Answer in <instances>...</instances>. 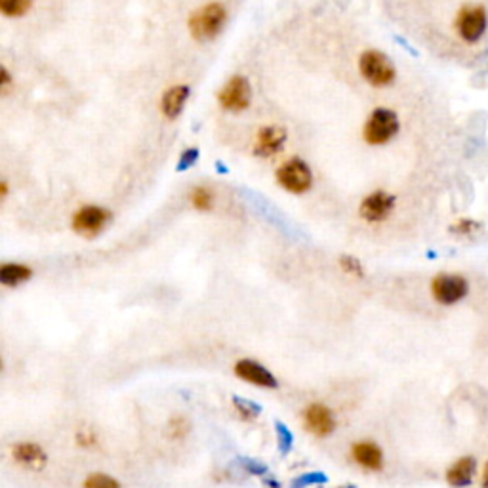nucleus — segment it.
<instances>
[{
	"instance_id": "3",
	"label": "nucleus",
	"mask_w": 488,
	"mask_h": 488,
	"mask_svg": "<svg viewBox=\"0 0 488 488\" xmlns=\"http://www.w3.org/2000/svg\"><path fill=\"white\" fill-rule=\"evenodd\" d=\"M454 27H456L458 37L462 38L464 42H479L482 38V35L487 33L488 27L487 10H484V6H481V4H467V6H462V10H460L456 16Z\"/></svg>"
},
{
	"instance_id": "11",
	"label": "nucleus",
	"mask_w": 488,
	"mask_h": 488,
	"mask_svg": "<svg viewBox=\"0 0 488 488\" xmlns=\"http://www.w3.org/2000/svg\"><path fill=\"white\" fill-rule=\"evenodd\" d=\"M303 421H305V427L310 429L315 437H328L332 435L334 429H336V420H334L332 410L321 402H313L310 407L305 408L303 412Z\"/></svg>"
},
{
	"instance_id": "20",
	"label": "nucleus",
	"mask_w": 488,
	"mask_h": 488,
	"mask_svg": "<svg viewBox=\"0 0 488 488\" xmlns=\"http://www.w3.org/2000/svg\"><path fill=\"white\" fill-rule=\"evenodd\" d=\"M233 404H235L237 412L241 414V418H244V420H248V421L256 420V418L261 414L260 404L254 401H248V399H244V397H239V395L233 397Z\"/></svg>"
},
{
	"instance_id": "32",
	"label": "nucleus",
	"mask_w": 488,
	"mask_h": 488,
	"mask_svg": "<svg viewBox=\"0 0 488 488\" xmlns=\"http://www.w3.org/2000/svg\"><path fill=\"white\" fill-rule=\"evenodd\" d=\"M266 484L267 487H271V488H280V482L273 481V479H266Z\"/></svg>"
},
{
	"instance_id": "23",
	"label": "nucleus",
	"mask_w": 488,
	"mask_h": 488,
	"mask_svg": "<svg viewBox=\"0 0 488 488\" xmlns=\"http://www.w3.org/2000/svg\"><path fill=\"white\" fill-rule=\"evenodd\" d=\"M189 429H191V426H189V421H187V418H183V416H174L172 420L168 421V435H170V439L174 441L186 439Z\"/></svg>"
},
{
	"instance_id": "4",
	"label": "nucleus",
	"mask_w": 488,
	"mask_h": 488,
	"mask_svg": "<svg viewBox=\"0 0 488 488\" xmlns=\"http://www.w3.org/2000/svg\"><path fill=\"white\" fill-rule=\"evenodd\" d=\"M399 126L401 124H399L397 113L385 109V107H380V109H374L366 120L363 136L370 145H383L397 136Z\"/></svg>"
},
{
	"instance_id": "7",
	"label": "nucleus",
	"mask_w": 488,
	"mask_h": 488,
	"mask_svg": "<svg viewBox=\"0 0 488 488\" xmlns=\"http://www.w3.org/2000/svg\"><path fill=\"white\" fill-rule=\"evenodd\" d=\"M217 101L225 111H244L252 101L250 82L244 76H233L231 81L225 82V86L222 88V92L217 96Z\"/></svg>"
},
{
	"instance_id": "16",
	"label": "nucleus",
	"mask_w": 488,
	"mask_h": 488,
	"mask_svg": "<svg viewBox=\"0 0 488 488\" xmlns=\"http://www.w3.org/2000/svg\"><path fill=\"white\" fill-rule=\"evenodd\" d=\"M189 98V88L179 84V86H172L170 90L164 92L161 99V109L164 113V117L176 118L181 113V109L186 107V101Z\"/></svg>"
},
{
	"instance_id": "1",
	"label": "nucleus",
	"mask_w": 488,
	"mask_h": 488,
	"mask_svg": "<svg viewBox=\"0 0 488 488\" xmlns=\"http://www.w3.org/2000/svg\"><path fill=\"white\" fill-rule=\"evenodd\" d=\"M227 19V12L220 2L206 4L189 18V31L197 40H210L222 31Z\"/></svg>"
},
{
	"instance_id": "28",
	"label": "nucleus",
	"mask_w": 488,
	"mask_h": 488,
	"mask_svg": "<svg viewBox=\"0 0 488 488\" xmlns=\"http://www.w3.org/2000/svg\"><path fill=\"white\" fill-rule=\"evenodd\" d=\"M76 443L81 446H93L96 445V435L90 429H81L76 433Z\"/></svg>"
},
{
	"instance_id": "30",
	"label": "nucleus",
	"mask_w": 488,
	"mask_h": 488,
	"mask_svg": "<svg viewBox=\"0 0 488 488\" xmlns=\"http://www.w3.org/2000/svg\"><path fill=\"white\" fill-rule=\"evenodd\" d=\"M8 88H10V74L6 69H2V93H6Z\"/></svg>"
},
{
	"instance_id": "6",
	"label": "nucleus",
	"mask_w": 488,
	"mask_h": 488,
	"mask_svg": "<svg viewBox=\"0 0 488 488\" xmlns=\"http://www.w3.org/2000/svg\"><path fill=\"white\" fill-rule=\"evenodd\" d=\"M277 181L290 193H305L313 186V174L311 168L302 159H290L277 170Z\"/></svg>"
},
{
	"instance_id": "26",
	"label": "nucleus",
	"mask_w": 488,
	"mask_h": 488,
	"mask_svg": "<svg viewBox=\"0 0 488 488\" xmlns=\"http://www.w3.org/2000/svg\"><path fill=\"white\" fill-rule=\"evenodd\" d=\"M479 229H481L479 222L471 220V217H462V220H458V222L452 225L450 231L452 233H456V235H460V237H467V235H473V233H477Z\"/></svg>"
},
{
	"instance_id": "12",
	"label": "nucleus",
	"mask_w": 488,
	"mask_h": 488,
	"mask_svg": "<svg viewBox=\"0 0 488 488\" xmlns=\"http://www.w3.org/2000/svg\"><path fill=\"white\" fill-rule=\"evenodd\" d=\"M286 142V132L280 126H263L254 143V153L258 157L277 155Z\"/></svg>"
},
{
	"instance_id": "2",
	"label": "nucleus",
	"mask_w": 488,
	"mask_h": 488,
	"mask_svg": "<svg viewBox=\"0 0 488 488\" xmlns=\"http://www.w3.org/2000/svg\"><path fill=\"white\" fill-rule=\"evenodd\" d=\"M358 71L372 86H390L395 81V67L385 54L378 50H368L358 59Z\"/></svg>"
},
{
	"instance_id": "22",
	"label": "nucleus",
	"mask_w": 488,
	"mask_h": 488,
	"mask_svg": "<svg viewBox=\"0 0 488 488\" xmlns=\"http://www.w3.org/2000/svg\"><path fill=\"white\" fill-rule=\"evenodd\" d=\"M237 464L241 465L242 471H246V473H250V475L263 477L266 473H269V465L260 462V460H254V458L237 456Z\"/></svg>"
},
{
	"instance_id": "14",
	"label": "nucleus",
	"mask_w": 488,
	"mask_h": 488,
	"mask_svg": "<svg viewBox=\"0 0 488 488\" xmlns=\"http://www.w3.org/2000/svg\"><path fill=\"white\" fill-rule=\"evenodd\" d=\"M12 456L18 464L33 471H40L46 465V462H48L46 452L37 443H18L12 448Z\"/></svg>"
},
{
	"instance_id": "29",
	"label": "nucleus",
	"mask_w": 488,
	"mask_h": 488,
	"mask_svg": "<svg viewBox=\"0 0 488 488\" xmlns=\"http://www.w3.org/2000/svg\"><path fill=\"white\" fill-rule=\"evenodd\" d=\"M197 157H198V151H195V149H189V151H186V153H183V157H181V168L191 166Z\"/></svg>"
},
{
	"instance_id": "15",
	"label": "nucleus",
	"mask_w": 488,
	"mask_h": 488,
	"mask_svg": "<svg viewBox=\"0 0 488 488\" xmlns=\"http://www.w3.org/2000/svg\"><path fill=\"white\" fill-rule=\"evenodd\" d=\"M477 471L475 458L464 456L458 460L456 464L446 470V482L454 488L470 487Z\"/></svg>"
},
{
	"instance_id": "27",
	"label": "nucleus",
	"mask_w": 488,
	"mask_h": 488,
	"mask_svg": "<svg viewBox=\"0 0 488 488\" xmlns=\"http://www.w3.org/2000/svg\"><path fill=\"white\" fill-rule=\"evenodd\" d=\"M344 271L349 273V275H355V277H363V266L357 258H351V256H344L340 260Z\"/></svg>"
},
{
	"instance_id": "13",
	"label": "nucleus",
	"mask_w": 488,
	"mask_h": 488,
	"mask_svg": "<svg viewBox=\"0 0 488 488\" xmlns=\"http://www.w3.org/2000/svg\"><path fill=\"white\" fill-rule=\"evenodd\" d=\"M353 460L361 467L368 471H382L383 470V452L382 448L372 443V441H358L351 448Z\"/></svg>"
},
{
	"instance_id": "19",
	"label": "nucleus",
	"mask_w": 488,
	"mask_h": 488,
	"mask_svg": "<svg viewBox=\"0 0 488 488\" xmlns=\"http://www.w3.org/2000/svg\"><path fill=\"white\" fill-rule=\"evenodd\" d=\"M33 0H0V10L8 18H21L31 10Z\"/></svg>"
},
{
	"instance_id": "5",
	"label": "nucleus",
	"mask_w": 488,
	"mask_h": 488,
	"mask_svg": "<svg viewBox=\"0 0 488 488\" xmlns=\"http://www.w3.org/2000/svg\"><path fill=\"white\" fill-rule=\"evenodd\" d=\"M470 292V283L462 275L441 273L431 280V294L441 305H454L462 302Z\"/></svg>"
},
{
	"instance_id": "9",
	"label": "nucleus",
	"mask_w": 488,
	"mask_h": 488,
	"mask_svg": "<svg viewBox=\"0 0 488 488\" xmlns=\"http://www.w3.org/2000/svg\"><path fill=\"white\" fill-rule=\"evenodd\" d=\"M395 208V197L385 191H374L361 203L358 214L363 220L370 223H378L387 220Z\"/></svg>"
},
{
	"instance_id": "8",
	"label": "nucleus",
	"mask_w": 488,
	"mask_h": 488,
	"mask_svg": "<svg viewBox=\"0 0 488 488\" xmlns=\"http://www.w3.org/2000/svg\"><path fill=\"white\" fill-rule=\"evenodd\" d=\"M111 214L101 206H84L73 216V229L79 235L96 237L106 227Z\"/></svg>"
},
{
	"instance_id": "25",
	"label": "nucleus",
	"mask_w": 488,
	"mask_h": 488,
	"mask_svg": "<svg viewBox=\"0 0 488 488\" xmlns=\"http://www.w3.org/2000/svg\"><path fill=\"white\" fill-rule=\"evenodd\" d=\"M84 488H120L117 479L106 475V473H93L86 479Z\"/></svg>"
},
{
	"instance_id": "10",
	"label": "nucleus",
	"mask_w": 488,
	"mask_h": 488,
	"mask_svg": "<svg viewBox=\"0 0 488 488\" xmlns=\"http://www.w3.org/2000/svg\"><path fill=\"white\" fill-rule=\"evenodd\" d=\"M235 374L237 378H241V380L252 383V385H258V387H266V390H277L278 387L277 378L273 376L261 363L252 361V358L239 361L235 365Z\"/></svg>"
},
{
	"instance_id": "21",
	"label": "nucleus",
	"mask_w": 488,
	"mask_h": 488,
	"mask_svg": "<svg viewBox=\"0 0 488 488\" xmlns=\"http://www.w3.org/2000/svg\"><path fill=\"white\" fill-rule=\"evenodd\" d=\"M328 482V475L322 473V471H310V473H303V475L296 477L292 481V488H307V487H322Z\"/></svg>"
},
{
	"instance_id": "24",
	"label": "nucleus",
	"mask_w": 488,
	"mask_h": 488,
	"mask_svg": "<svg viewBox=\"0 0 488 488\" xmlns=\"http://www.w3.org/2000/svg\"><path fill=\"white\" fill-rule=\"evenodd\" d=\"M212 191L206 187H195L191 191V204L197 210H210L212 208Z\"/></svg>"
},
{
	"instance_id": "17",
	"label": "nucleus",
	"mask_w": 488,
	"mask_h": 488,
	"mask_svg": "<svg viewBox=\"0 0 488 488\" xmlns=\"http://www.w3.org/2000/svg\"><path fill=\"white\" fill-rule=\"evenodd\" d=\"M33 277V271L27 266L21 263H4L0 267V283L4 286H19L23 285L25 280H29Z\"/></svg>"
},
{
	"instance_id": "18",
	"label": "nucleus",
	"mask_w": 488,
	"mask_h": 488,
	"mask_svg": "<svg viewBox=\"0 0 488 488\" xmlns=\"http://www.w3.org/2000/svg\"><path fill=\"white\" fill-rule=\"evenodd\" d=\"M275 433H277L278 454H280V456H288L292 446H294V435H292L290 429H288L280 420L275 421Z\"/></svg>"
},
{
	"instance_id": "31",
	"label": "nucleus",
	"mask_w": 488,
	"mask_h": 488,
	"mask_svg": "<svg viewBox=\"0 0 488 488\" xmlns=\"http://www.w3.org/2000/svg\"><path fill=\"white\" fill-rule=\"evenodd\" d=\"M482 488H488V462L482 470Z\"/></svg>"
},
{
	"instance_id": "33",
	"label": "nucleus",
	"mask_w": 488,
	"mask_h": 488,
	"mask_svg": "<svg viewBox=\"0 0 488 488\" xmlns=\"http://www.w3.org/2000/svg\"><path fill=\"white\" fill-rule=\"evenodd\" d=\"M340 488H357L355 484H344V487H340Z\"/></svg>"
}]
</instances>
